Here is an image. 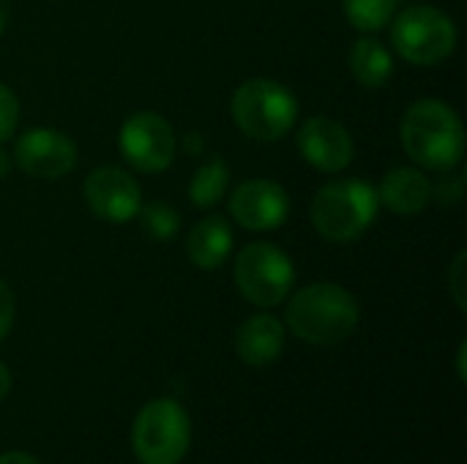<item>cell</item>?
Returning <instances> with one entry per match:
<instances>
[{
  "label": "cell",
  "instance_id": "cell-1",
  "mask_svg": "<svg viewBox=\"0 0 467 464\" xmlns=\"http://www.w3.org/2000/svg\"><path fill=\"white\" fill-rule=\"evenodd\" d=\"M405 153L424 170L449 172L465 156V129L454 107L438 98H421L408 107L400 126Z\"/></svg>",
  "mask_w": 467,
  "mask_h": 464
},
{
  "label": "cell",
  "instance_id": "cell-2",
  "mask_svg": "<svg viewBox=\"0 0 467 464\" xmlns=\"http://www.w3.org/2000/svg\"><path fill=\"white\" fill-rule=\"evenodd\" d=\"M287 328L306 345L328 347L345 342L361 320L358 301L339 284L317 282L293 295L285 312Z\"/></svg>",
  "mask_w": 467,
  "mask_h": 464
},
{
  "label": "cell",
  "instance_id": "cell-3",
  "mask_svg": "<svg viewBox=\"0 0 467 464\" xmlns=\"http://www.w3.org/2000/svg\"><path fill=\"white\" fill-rule=\"evenodd\" d=\"M378 189L367 180L348 178L326 183L312 200V224L331 243H350L361 238L378 213Z\"/></svg>",
  "mask_w": 467,
  "mask_h": 464
},
{
  "label": "cell",
  "instance_id": "cell-4",
  "mask_svg": "<svg viewBox=\"0 0 467 464\" xmlns=\"http://www.w3.org/2000/svg\"><path fill=\"white\" fill-rule=\"evenodd\" d=\"M230 109L235 126L260 142H276L287 137L298 118V101L290 88L263 77L238 85Z\"/></svg>",
  "mask_w": 467,
  "mask_h": 464
},
{
  "label": "cell",
  "instance_id": "cell-5",
  "mask_svg": "<svg viewBox=\"0 0 467 464\" xmlns=\"http://www.w3.org/2000/svg\"><path fill=\"white\" fill-rule=\"evenodd\" d=\"M192 443L189 413L175 399L148 402L131 427V449L142 464H181Z\"/></svg>",
  "mask_w": 467,
  "mask_h": 464
},
{
  "label": "cell",
  "instance_id": "cell-6",
  "mask_svg": "<svg viewBox=\"0 0 467 464\" xmlns=\"http://www.w3.org/2000/svg\"><path fill=\"white\" fill-rule=\"evenodd\" d=\"M235 284L249 304L260 309L279 306L296 284L293 260L279 246L254 241L244 246L235 260Z\"/></svg>",
  "mask_w": 467,
  "mask_h": 464
},
{
  "label": "cell",
  "instance_id": "cell-7",
  "mask_svg": "<svg viewBox=\"0 0 467 464\" xmlns=\"http://www.w3.org/2000/svg\"><path fill=\"white\" fill-rule=\"evenodd\" d=\"M397 52L416 66H438L457 46V27L449 14L432 5L405 8L391 27Z\"/></svg>",
  "mask_w": 467,
  "mask_h": 464
},
{
  "label": "cell",
  "instance_id": "cell-8",
  "mask_svg": "<svg viewBox=\"0 0 467 464\" xmlns=\"http://www.w3.org/2000/svg\"><path fill=\"white\" fill-rule=\"evenodd\" d=\"M118 142H120L123 159L145 175L164 172L172 164L175 150H178L172 126L159 112H150V109H142L126 118L120 126Z\"/></svg>",
  "mask_w": 467,
  "mask_h": 464
},
{
  "label": "cell",
  "instance_id": "cell-9",
  "mask_svg": "<svg viewBox=\"0 0 467 464\" xmlns=\"http://www.w3.org/2000/svg\"><path fill=\"white\" fill-rule=\"evenodd\" d=\"M14 161L33 178H63L77 164V145L68 134L47 126L27 129L14 145Z\"/></svg>",
  "mask_w": 467,
  "mask_h": 464
},
{
  "label": "cell",
  "instance_id": "cell-10",
  "mask_svg": "<svg viewBox=\"0 0 467 464\" xmlns=\"http://www.w3.org/2000/svg\"><path fill=\"white\" fill-rule=\"evenodd\" d=\"M85 202L99 219L109 224H126L137 219L142 189L126 170L107 164L85 178Z\"/></svg>",
  "mask_w": 467,
  "mask_h": 464
},
{
  "label": "cell",
  "instance_id": "cell-11",
  "mask_svg": "<svg viewBox=\"0 0 467 464\" xmlns=\"http://www.w3.org/2000/svg\"><path fill=\"white\" fill-rule=\"evenodd\" d=\"M290 213V197L287 191L268 178H254L241 183L230 197V216L254 232L279 230L287 222Z\"/></svg>",
  "mask_w": 467,
  "mask_h": 464
},
{
  "label": "cell",
  "instance_id": "cell-12",
  "mask_svg": "<svg viewBox=\"0 0 467 464\" xmlns=\"http://www.w3.org/2000/svg\"><path fill=\"white\" fill-rule=\"evenodd\" d=\"M298 150L306 164L320 172H339L353 161L356 145L350 131L326 115L309 118L298 131Z\"/></svg>",
  "mask_w": 467,
  "mask_h": 464
},
{
  "label": "cell",
  "instance_id": "cell-13",
  "mask_svg": "<svg viewBox=\"0 0 467 464\" xmlns=\"http://www.w3.org/2000/svg\"><path fill=\"white\" fill-rule=\"evenodd\" d=\"M235 350L249 366H271L285 350V325L274 314L260 312L238 328Z\"/></svg>",
  "mask_w": 467,
  "mask_h": 464
},
{
  "label": "cell",
  "instance_id": "cell-14",
  "mask_svg": "<svg viewBox=\"0 0 467 464\" xmlns=\"http://www.w3.org/2000/svg\"><path fill=\"white\" fill-rule=\"evenodd\" d=\"M378 200L400 216H416L432 202V183L416 167H394L386 172Z\"/></svg>",
  "mask_w": 467,
  "mask_h": 464
},
{
  "label": "cell",
  "instance_id": "cell-15",
  "mask_svg": "<svg viewBox=\"0 0 467 464\" xmlns=\"http://www.w3.org/2000/svg\"><path fill=\"white\" fill-rule=\"evenodd\" d=\"M233 252V227L222 216H208L197 222L186 235V254L194 268L216 271Z\"/></svg>",
  "mask_w": 467,
  "mask_h": 464
},
{
  "label": "cell",
  "instance_id": "cell-16",
  "mask_svg": "<svg viewBox=\"0 0 467 464\" xmlns=\"http://www.w3.org/2000/svg\"><path fill=\"white\" fill-rule=\"evenodd\" d=\"M350 71L364 88H383L394 74V57L378 38H358L350 49Z\"/></svg>",
  "mask_w": 467,
  "mask_h": 464
},
{
  "label": "cell",
  "instance_id": "cell-17",
  "mask_svg": "<svg viewBox=\"0 0 467 464\" xmlns=\"http://www.w3.org/2000/svg\"><path fill=\"white\" fill-rule=\"evenodd\" d=\"M230 183V170L222 159H208L205 164H200V170L194 172L192 183H189V200L194 202V208H213L224 200Z\"/></svg>",
  "mask_w": 467,
  "mask_h": 464
},
{
  "label": "cell",
  "instance_id": "cell-18",
  "mask_svg": "<svg viewBox=\"0 0 467 464\" xmlns=\"http://www.w3.org/2000/svg\"><path fill=\"white\" fill-rule=\"evenodd\" d=\"M342 5L350 25L364 33L386 27L397 14V0H342Z\"/></svg>",
  "mask_w": 467,
  "mask_h": 464
},
{
  "label": "cell",
  "instance_id": "cell-19",
  "mask_svg": "<svg viewBox=\"0 0 467 464\" xmlns=\"http://www.w3.org/2000/svg\"><path fill=\"white\" fill-rule=\"evenodd\" d=\"M137 216H140V224L148 232V238H153L159 243L172 241L178 235L181 219H178L175 208L167 202H145V205H140Z\"/></svg>",
  "mask_w": 467,
  "mask_h": 464
},
{
  "label": "cell",
  "instance_id": "cell-20",
  "mask_svg": "<svg viewBox=\"0 0 467 464\" xmlns=\"http://www.w3.org/2000/svg\"><path fill=\"white\" fill-rule=\"evenodd\" d=\"M19 123V101L16 96L0 82V145L16 131Z\"/></svg>",
  "mask_w": 467,
  "mask_h": 464
},
{
  "label": "cell",
  "instance_id": "cell-21",
  "mask_svg": "<svg viewBox=\"0 0 467 464\" xmlns=\"http://www.w3.org/2000/svg\"><path fill=\"white\" fill-rule=\"evenodd\" d=\"M446 282H449V290H451V295H454L457 306L465 312L467 309V254L465 252H460V254L454 257V263H451V268H449V273H446Z\"/></svg>",
  "mask_w": 467,
  "mask_h": 464
},
{
  "label": "cell",
  "instance_id": "cell-22",
  "mask_svg": "<svg viewBox=\"0 0 467 464\" xmlns=\"http://www.w3.org/2000/svg\"><path fill=\"white\" fill-rule=\"evenodd\" d=\"M14 293L5 282H0V342L11 334L14 325Z\"/></svg>",
  "mask_w": 467,
  "mask_h": 464
},
{
  "label": "cell",
  "instance_id": "cell-23",
  "mask_svg": "<svg viewBox=\"0 0 467 464\" xmlns=\"http://www.w3.org/2000/svg\"><path fill=\"white\" fill-rule=\"evenodd\" d=\"M432 197H438L443 205L446 202H457L460 197H462V178H457V175H443V180L438 183V186H432Z\"/></svg>",
  "mask_w": 467,
  "mask_h": 464
},
{
  "label": "cell",
  "instance_id": "cell-24",
  "mask_svg": "<svg viewBox=\"0 0 467 464\" xmlns=\"http://www.w3.org/2000/svg\"><path fill=\"white\" fill-rule=\"evenodd\" d=\"M0 464H38L33 457H27V454H22V451H8V454H3L0 457Z\"/></svg>",
  "mask_w": 467,
  "mask_h": 464
},
{
  "label": "cell",
  "instance_id": "cell-25",
  "mask_svg": "<svg viewBox=\"0 0 467 464\" xmlns=\"http://www.w3.org/2000/svg\"><path fill=\"white\" fill-rule=\"evenodd\" d=\"M8 391H11V372L5 364H0V402L8 397Z\"/></svg>",
  "mask_w": 467,
  "mask_h": 464
},
{
  "label": "cell",
  "instance_id": "cell-26",
  "mask_svg": "<svg viewBox=\"0 0 467 464\" xmlns=\"http://www.w3.org/2000/svg\"><path fill=\"white\" fill-rule=\"evenodd\" d=\"M183 145H186V148H189V150H192V153H200V150H202V148H205V145H202V139H200V134H197V131H192V134H186V142H183Z\"/></svg>",
  "mask_w": 467,
  "mask_h": 464
},
{
  "label": "cell",
  "instance_id": "cell-27",
  "mask_svg": "<svg viewBox=\"0 0 467 464\" xmlns=\"http://www.w3.org/2000/svg\"><path fill=\"white\" fill-rule=\"evenodd\" d=\"M465 353H467V345L465 342H462V345H460V356H457V369H460V380H462V383H465Z\"/></svg>",
  "mask_w": 467,
  "mask_h": 464
},
{
  "label": "cell",
  "instance_id": "cell-28",
  "mask_svg": "<svg viewBox=\"0 0 467 464\" xmlns=\"http://www.w3.org/2000/svg\"><path fill=\"white\" fill-rule=\"evenodd\" d=\"M8 25V0H0V36L5 33Z\"/></svg>",
  "mask_w": 467,
  "mask_h": 464
},
{
  "label": "cell",
  "instance_id": "cell-29",
  "mask_svg": "<svg viewBox=\"0 0 467 464\" xmlns=\"http://www.w3.org/2000/svg\"><path fill=\"white\" fill-rule=\"evenodd\" d=\"M8 170H11V159H8V153L0 148V178H5V175H8Z\"/></svg>",
  "mask_w": 467,
  "mask_h": 464
}]
</instances>
